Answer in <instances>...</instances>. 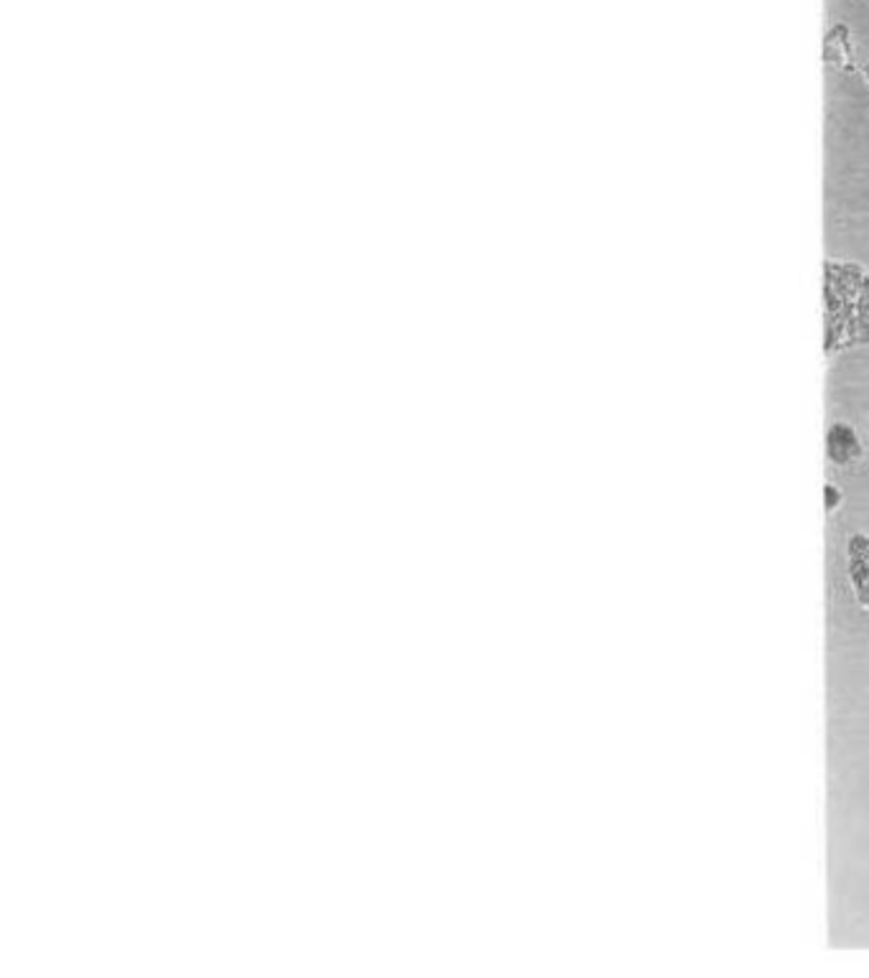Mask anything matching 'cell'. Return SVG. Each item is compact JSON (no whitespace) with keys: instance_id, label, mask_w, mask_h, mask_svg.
Instances as JSON below:
<instances>
[{"instance_id":"cell-5","label":"cell","mask_w":869,"mask_h":978,"mask_svg":"<svg viewBox=\"0 0 869 978\" xmlns=\"http://www.w3.org/2000/svg\"><path fill=\"white\" fill-rule=\"evenodd\" d=\"M842 500H844V492L836 485H832V482H826V487H824V504H826V512H834L836 508H839L842 504Z\"/></svg>"},{"instance_id":"cell-4","label":"cell","mask_w":869,"mask_h":978,"mask_svg":"<svg viewBox=\"0 0 869 978\" xmlns=\"http://www.w3.org/2000/svg\"><path fill=\"white\" fill-rule=\"evenodd\" d=\"M824 59L829 65H834L842 72L851 74L857 69L855 65V49H851L849 42V28L844 23H836V26L829 31L824 38Z\"/></svg>"},{"instance_id":"cell-2","label":"cell","mask_w":869,"mask_h":978,"mask_svg":"<svg viewBox=\"0 0 869 978\" xmlns=\"http://www.w3.org/2000/svg\"><path fill=\"white\" fill-rule=\"evenodd\" d=\"M847 577L855 599L869 612V535L851 533L847 540Z\"/></svg>"},{"instance_id":"cell-3","label":"cell","mask_w":869,"mask_h":978,"mask_svg":"<svg viewBox=\"0 0 869 978\" xmlns=\"http://www.w3.org/2000/svg\"><path fill=\"white\" fill-rule=\"evenodd\" d=\"M826 456L834 467H855L862 459V441H859L855 426L836 421L826 431Z\"/></svg>"},{"instance_id":"cell-6","label":"cell","mask_w":869,"mask_h":978,"mask_svg":"<svg viewBox=\"0 0 869 978\" xmlns=\"http://www.w3.org/2000/svg\"><path fill=\"white\" fill-rule=\"evenodd\" d=\"M862 74H865V80H867V84H869V61L862 67Z\"/></svg>"},{"instance_id":"cell-1","label":"cell","mask_w":869,"mask_h":978,"mask_svg":"<svg viewBox=\"0 0 869 978\" xmlns=\"http://www.w3.org/2000/svg\"><path fill=\"white\" fill-rule=\"evenodd\" d=\"M826 354L869 345V273L859 263H824Z\"/></svg>"}]
</instances>
